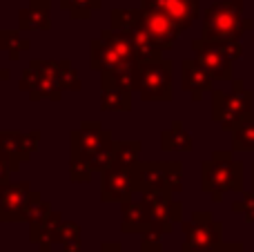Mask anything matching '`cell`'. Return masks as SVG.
<instances>
[{"label":"cell","instance_id":"cell-41","mask_svg":"<svg viewBox=\"0 0 254 252\" xmlns=\"http://www.w3.org/2000/svg\"><path fill=\"white\" fill-rule=\"evenodd\" d=\"M252 190H254V163H252Z\"/></svg>","mask_w":254,"mask_h":252},{"label":"cell","instance_id":"cell-11","mask_svg":"<svg viewBox=\"0 0 254 252\" xmlns=\"http://www.w3.org/2000/svg\"><path fill=\"white\" fill-rule=\"evenodd\" d=\"M136 179L134 170H119L112 168L105 174H101V201L103 203H127L134 199Z\"/></svg>","mask_w":254,"mask_h":252},{"label":"cell","instance_id":"cell-43","mask_svg":"<svg viewBox=\"0 0 254 252\" xmlns=\"http://www.w3.org/2000/svg\"><path fill=\"white\" fill-rule=\"evenodd\" d=\"M2 132H4V129H2V127H0V136H2Z\"/></svg>","mask_w":254,"mask_h":252},{"label":"cell","instance_id":"cell-5","mask_svg":"<svg viewBox=\"0 0 254 252\" xmlns=\"http://www.w3.org/2000/svg\"><path fill=\"white\" fill-rule=\"evenodd\" d=\"M250 112H254V94L246 89L241 78L232 80V89H214L212 92V121L221 125V129L232 132Z\"/></svg>","mask_w":254,"mask_h":252},{"label":"cell","instance_id":"cell-4","mask_svg":"<svg viewBox=\"0 0 254 252\" xmlns=\"http://www.w3.org/2000/svg\"><path fill=\"white\" fill-rule=\"evenodd\" d=\"M183 244L181 252H230L241 241H223V223L212 212H194L192 221L181 223Z\"/></svg>","mask_w":254,"mask_h":252},{"label":"cell","instance_id":"cell-35","mask_svg":"<svg viewBox=\"0 0 254 252\" xmlns=\"http://www.w3.org/2000/svg\"><path fill=\"white\" fill-rule=\"evenodd\" d=\"M232 212L246 214V221L254 223V190L252 192H243L241 199L232 203Z\"/></svg>","mask_w":254,"mask_h":252},{"label":"cell","instance_id":"cell-18","mask_svg":"<svg viewBox=\"0 0 254 252\" xmlns=\"http://www.w3.org/2000/svg\"><path fill=\"white\" fill-rule=\"evenodd\" d=\"M149 226V217L143 199H131L121 205V228L125 235H143Z\"/></svg>","mask_w":254,"mask_h":252},{"label":"cell","instance_id":"cell-40","mask_svg":"<svg viewBox=\"0 0 254 252\" xmlns=\"http://www.w3.org/2000/svg\"><path fill=\"white\" fill-rule=\"evenodd\" d=\"M230 252H248V250H246V248H243V244H239V246H237V248H234V250H230Z\"/></svg>","mask_w":254,"mask_h":252},{"label":"cell","instance_id":"cell-12","mask_svg":"<svg viewBox=\"0 0 254 252\" xmlns=\"http://www.w3.org/2000/svg\"><path fill=\"white\" fill-rule=\"evenodd\" d=\"M31 186L27 181L0 183V223H20V214L31 196Z\"/></svg>","mask_w":254,"mask_h":252},{"label":"cell","instance_id":"cell-26","mask_svg":"<svg viewBox=\"0 0 254 252\" xmlns=\"http://www.w3.org/2000/svg\"><path fill=\"white\" fill-rule=\"evenodd\" d=\"M140 25V9H112L110 11V27L114 31L129 34Z\"/></svg>","mask_w":254,"mask_h":252},{"label":"cell","instance_id":"cell-8","mask_svg":"<svg viewBox=\"0 0 254 252\" xmlns=\"http://www.w3.org/2000/svg\"><path fill=\"white\" fill-rule=\"evenodd\" d=\"M107 141H112V132L103 127V123H98V121H83L80 127L69 134V159L89 163L94 152L101 145H105Z\"/></svg>","mask_w":254,"mask_h":252},{"label":"cell","instance_id":"cell-45","mask_svg":"<svg viewBox=\"0 0 254 252\" xmlns=\"http://www.w3.org/2000/svg\"><path fill=\"white\" fill-rule=\"evenodd\" d=\"M0 71H2V67H0Z\"/></svg>","mask_w":254,"mask_h":252},{"label":"cell","instance_id":"cell-15","mask_svg":"<svg viewBox=\"0 0 254 252\" xmlns=\"http://www.w3.org/2000/svg\"><path fill=\"white\" fill-rule=\"evenodd\" d=\"M167 168H170V161H140V165L134 168L136 192L145 196L152 194V192L165 190Z\"/></svg>","mask_w":254,"mask_h":252},{"label":"cell","instance_id":"cell-19","mask_svg":"<svg viewBox=\"0 0 254 252\" xmlns=\"http://www.w3.org/2000/svg\"><path fill=\"white\" fill-rule=\"evenodd\" d=\"M127 36H129V40H131V52H134L136 65H147V63L163 61V49L158 47L140 27H136V29L129 31Z\"/></svg>","mask_w":254,"mask_h":252},{"label":"cell","instance_id":"cell-13","mask_svg":"<svg viewBox=\"0 0 254 252\" xmlns=\"http://www.w3.org/2000/svg\"><path fill=\"white\" fill-rule=\"evenodd\" d=\"M181 87H183V92L192 94L194 103H198L203 94L214 92V78L194 56L183 58L181 61Z\"/></svg>","mask_w":254,"mask_h":252},{"label":"cell","instance_id":"cell-22","mask_svg":"<svg viewBox=\"0 0 254 252\" xmlns=\"http://www.w3.org/2000/svg\"><path fill=\"white\" fill-rule=\"evenodd\" d=\"M143 143L140 141H114V168L134 170L140 165Z\"/></svg>","mask_w":254,"mask_h":252},{"label":"cell","instance_id":"cell-16","mask_svg":"<svg viewBox=\"0 0 254 252\" xmlns=\"http://www.w3.org/2000/svg\"><path fill=\"white\" fill-rule=\"evenodd\" d=\"M18 29L20 31L52 29V0H29V4L18 11Z\"/></svg>","mask_w":254,"mask_h":252},{"label":"cell","instance_id":"cell-9","mask_svg":"<svg viewBox=\"0 0 254 252\" xmlns=\"http://www.w3.org/2000/svg\"><path fill=\"white\" fill-rule=\"evenodd\" d=\"M194 58L210 71L214 80H234V61L225 54L223 45L207 43L203 38L192 40Z\"/></svg>","mask_w":254,"mask_h":252},{"label":"cell","instance_id":"cell-28","mask_svg":"<svg viewBox=\"0 0 254 252\" xmlns=\"http://www.w3.org/2000/svg\"><path fill=\"white\" fill-rule=\"evenodd\" d=\"M112 168H114V138L98 147V150L94 152V156L89 159V170H92L94 174H105L107 170H112Z\"/></svg>","mask_w":254,"mask_h":252},{"label":"cell","instance_id":"cell-44","mask_svg":"<svg viewBox=\"0 0 254 252\" xmlns=\"http://www.w3.org/2000/svg\"><path fill=\"white\" fill-rule=\"evenodd\" d=\"M252 43H254V36H252Z\"/></svg>","mask_w":254,"mask_h":252},{"label":"cell","instance_id":"cell-33","mask_svg":"<svg viewBox=\"0 0 254 252\" xmlns=\"http://www.w3.org/2000/svg\"><path fill=\"white\" fill-rule=\"evenodd\" d=\"M165 190L170 192V194H179V192L183 190V163H181V161H170Z\"/></svg>","mask_w":254,"mask_h":252},{"label":"cell","instance_id":"cell-30","mask_svg":"<svg viewBox=\"0 0 254 252\" xmlns=\"http://www.w3.org/2000/svg\"><path fill=\"white\" fill-rule=\"evenodd\" d=\"M20 138L22 132H16V129H4L2 136H0V152L7 154L13 163L22 165V156H20Z\"/></svg>","mask_w":254,"mask_h":252},{"label":"cell","instance_id":"cell-36","mask_svg":"<svg viewBox=\"0 0 254 252\" xmlns=\"http://www.w3.org/2000/svg\"><path fill=\"white\" fill-rule=\"evenodd\" d=\"M94 172L89 170V163L85 161H76V159H69V179L74 183H87L92 181Z\"/></svg>","mask_w":254,"mask_h":252},{"label":"cell","instance_id":"cell-2","mask_svg":"<svg viewBox=\"0 0 254 252\" xmlns=\"http://www.w3.org/2000/svg\"><path fill=\"white\" fill-rule=\"evenodd\" d=\"M201 190L221 203L228 192L243 194V163L234 159L232 150H214L201 165Z\"/></svg>","mask_w":254,"mask_h":252},{"label":"cell","instance_id":"cell-23","mask_svg":"<svg viewBox=\"0 0 254 252\" xmlns=\"http://www.w3.org/2000/svg\"><path fill=\"white\" fill-rule=\"evenodd\" d=\"M52 212H54L52 203L45 201L43 196H40V192L34 190L29 201H27L25 210H22V214H20V223H27L29 228H34V226H38V223H43Z\"/></svg>","mask_w":254,"mask_h":252},{"label":"cell","instance_id":"cell-39","mask_svg":"<svg viewBox=\"0 0 254 252\" xmlns=\"http://www.w3.org/2000/svg\"><path fill=\"white\" fill-rule=\"evenodd\" d=\"M61 252H83V241H78V244H67V246H63Z\"/></svg>","mask_w":254,"mask_h":252},{"label":"cell","instance_id":"cell-20","mask_svg":"<svg viewBox=\"0 0 254 252\" xmlns=\"http://www.w3.org/2000/svg\"><path fill=\"white\" fill-rule=\"evenodd\" d=\"M161 150L163 152H192L194 136L183 127L181 121H174L170 129L161 132Z\"/></svg>","mask_w":254,"mask_h":252},{"label":"cell","instance_id":"cell-6","mask_svg":"<svg viewBox=\"0 0 254 252\" xmlns=\"http://www.w3.org/2000/svg\"><path fill=\"white\" fill-rule=\"evenodd\" d=\"M174 65L163 58L158 63L136 65L134 92L145 103H170L174 98Z\"/></svg>","mask_w":254,"mask_h":252},{"label":"cell","instance_id":"cell-32","mask_svg":"<svg viewBox=\"0 0 254 252\" xmlns=\"http://www.w3.org/2000/svg\"><path fill=\"white\" fill-rule=\"evenodd\" d=\"M163 232L154 226H147V230L140 235V252H163Z\"/></svg>","mask_w":254,"mask_h":252},{"label":"cell","instance_id":"cell-27","mask_svg":"<svg viewBox=\"0 0 254 252\" xmlns=\"http://www.w3.org/2000/svg\"><path fill=\"white\" fill-rule=\"evenodd\" d=\"M101 7L103 0H61V9L69 13L71 20H89Z\"/></svg>","mask_w":254,"mask_h":252},{"label":"cell","instance_id":"cell-31","mask_svg":"<svg viewBox=\"0 0 254 252\" xmlns=\"http://www.w3.org/2000/svg\"><path fill=\"white\" fill-rule=\"evenodd\" d=\"M83 239V230L76 221H63L61 228L56 232V239L54 244H61V246H67V244H78Z\"/></svg>","mask_w":254,"mask_h":252},{"label":"cell","instance_id":"cell-24","mask_svg":"<svg viewBox=\"0 0 254 252\" xmlns=\"http://www.w3.org/2000/svg\"><path fill=\"white\" fill-rule=\"evenodd\" d=\"M0 49L9 54L11 61H20V56L31 49V43L20 34V29H0Z\"/></svg>","mask_w":254,"mask_h":252},{"label":"cell","instance_id":"cell-25","mask_svg":"<svg viewBox=\"0 0 254 252\" xmlns=\"http://www.w3.org/2000/svg\"><path fill=\"white\" fill-rule=\"evenodd\" d=\"M232 152H254V112L232 129Z\"/></svg>","mask_w":254,"mask_h":252},{"label":"cell","instance_id":"cell-42","mask_svg":"<svg viewBox=\"0 0 254 252\" xmlns=\"http://www.w3.org/2000/svg\"><path fill=\"white\" fill-rule=\"evenodd\" d=\"M34 252H47V250H40V248H38V250H34Z\"/></svg>","mask_w":254,"mask_h":252},{"label":"cell","instance_id":"cell-7","mask_svg":"<svg viewBox=\"0 0 254 252\" xmlns=\"http://www.w3.org/2000/svg\"><path fill=\"white\" fill-rule=\"evenodd\" d=\"M145 203L149 217V226L158 228L163 235H170L176 223H183V203L174 201V194L167 190L152 192V194L140 196Z\"/></svg>","mask_w":254,"mask_h":252},{"label":"cell","instance_id":"cell-1","mask_svg":"<svg viewBox=\"0 0 254 252\" xmlns=\"http://www.w3.org/2000/svg\"><path fill=\"white\" fill-rule=\"evenodd\" d=\"M254 29V20L243 18V0H219L210 4L203 16L201 38L207 43H239L246 31Z\"/></svg>","mask_w":254,"mask_h":252},{"label":"cell","instance_id":"cell-37","mask_svg":"<svg viewBox=\"0 0 254 252\" xmlns=\"http://www.w3.org/2000/svg\"><path fill=\"white\" fill-rule=\"evenodd\" d=\"M223 49H225V54H228L232 61H239V58H243L241 43H228V45H223Z\"/></svg>","mask_w":254,"mask_h":252},{"label":"cell","instance_id":"cell-17","mask_svg":"<svg viewBox=\"0 0 254 252\" xmlns=\"http://www.w3.org/2000/svg\"><path fill=\"white\" fill-rule=\"evenodd\" d=\"M101 110L103 112L131 110V92L116 85L110 74H101Z\"/></svg>","mask_w":254,"mask_h":252},{"label":"cell","instance_id":"cell-34","mask_svg":"<svg viewBox=\"0 0 254 252\" xmlns=\"http://www.w3.org/2000/svg\"><path fill=\"white\" fill-rule=\"evenodd\" d=\"M40 129H31V132H22V138H20V156H22V163L27 159H31V154L40 150Z\"/></svg>","mask_w":254,"mask_h":252},{"label":"cell","instance_id":"cell-10","mask_svg":"<svg viewBox=\"0 0 254 252\" xmlns=\"http://www.w3.org/2000/svg\"><path fill=\"white\" fill-rule=\"evenodd\" d=\"M140 29L163 49V52H170L174 47V43L179 40L181 36V29L165 16L161 13L158 9L154 7H147V4H140Z\"/></svg>","mask_w":254,"mask_h":252},{"label":"cell","instance_id":"cell-38","mask_svg":"<svg viewBox=\"0 0 254 252\" xmlns=\"http://www.w3.org/2000/svg\"><path fill=\"white\" fill-rule=\"evenodd\" d=\"M96 252H123V246L119 241H103Z\"/></svg>","mask_w":254,"mask_h":252},{"label":"cell","instance_id":"cell-14","mask_svg":"<svg viewBox=\"0 0 254 252\" xmlns=\"http://www.w3.org/2000/svg\"><path fill=\"white\" fill-rule=\"evenodd\" d=\"M140 4H147V7H154L161 13H165L181 31L190 29L201 16L198 0H140Z\"/></svg>","mask_w":254,"mask_h":252},{"label":"cell","instance_id":"cell-29","mask_svg":"<svg viewBox=\"0 0 254 252\" xmlns=\"http://www.w3.org/2000/svg\"><path fill=\"white\" fill-rule=\"evenodd\" d=\"M58 83H61L63 92H80L83 89V80L80 74L74 69L69 58H61V74H58Z\"/></svg>","mask_w":254,"mask_h":252},{"label":"cell","instance_id":"cell-21","mask_svg":"<svg viewBox=\"0 0 254 252\" xmlns=\"http://www.w3.org/2000/svg\"><path fill=\"white\" fill-rule=\"evenodd\" d=\"M63 221H65V219L61 217V212H52L43 223L29 228V241H34L40 250L52 252L54 239H56V232H58V228H61Z\"/></svg>","mask_w":254,"mask_h":252},{"label":"cell","instance_id":"cell-3","mask_svg":"<svg viewBox=\"0 0 254 252\" xmlns=\"http://www.w3.org/2000/svg\"><path fill=\"white\" fill-rule=\"evenodd\" d=\"M134 52L131 40L123 31H114L112 27L101 31L98 38L89 43V67L101 74H114V71L134 67Z\"/></svg>","mask_w":254,"mask_h":252}]
</instances>
